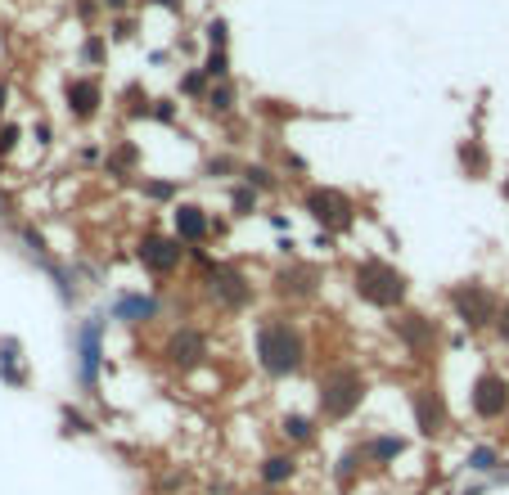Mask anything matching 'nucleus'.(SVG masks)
<instances>
[{"mask_svg":"<svg viewBox=\"0 0 509 495\" xmlns=\"http://www.w3.org/2000/svg\"><path fill=\"white\" fill-rule=\"evenodd\" d=\"M199 68L208 73V82H230V73H235V63H230V50H208V54L199 59Z\"/></svg>","mask_w":509,"mask_h":495,"instance_id":"31","label":"nucleus"},{"mask_svg":"<svg viewBox=\"0 0 509 495\" xmlns=\"http://www.w3.org/2000/svg\"><path fill=\"white\" fill-rule=\"evenodd\" d=\"M249 495H275V491H266V487H261V491H249Z\"/></svg>","mask_w":509,"mask_h":495,"instance_id":"53","label":"nucleus"},{"mask_svg":"<svg viewBox=\"0 0 509 495\" xmlns=\"http://www.w3.org/2000/svg\"><path fill=\"white\" fill-rule=\"evenodd\" d=\"M162 361H167L171 370H181V374L208 365V334H203V329H194V325L171 329V334L162 338Z\"/></svg>","mask_w":509,"mask_h":495,"instance_id":"11","label":"nucleus"},{"mask_svg":"<svg viewBox=\"0 0 509 495\" xmlns=\"http://www.w3.org/2000/svg\"><path fill=\"white\" fill-rule=\"evenodd\" d=\"M366 392H370V383H366V374L357 370V365H334V370H325L320 383H316L320 419H329V423L352 419V414L366 405Z\"/></svg>","mask_w":509,"mask_h":495,"instance_id":"3","label":"nucleus"},{"mask_svg":"<svg viewBox=\"0 0 509 495\" xmlns=\"http://www.w3.org/2000/svg\"><path fill=\"white\" fill-rule=\"evenodd\" d=\"M460 495H483V487H469V491H460Z\"/></svg>","mask_w":509,"mask_h":495,"instance_id":"52","label":"nucleus"},{"mask_svg":"<svg viewBox=\"0 0 509 495\" xmlns=\"http://www.w3.org/2000/svg\"><path fill=\"white\" fill-rule=\"evenodd\" d=\"M135 261H140L149 275L171 279V275H181V266L190 261V248L181 244L176 235H144V239L135 244Z\"/></svg>","mask_w":509,"mask_h":495,"instance_id":"9","label":"nucleus"},{"mask_svg":"<svg viewBox=\"0 0 509 495\" xmlns=\"http://www.w3.org/2000/svg\"><path fill=\"white\" fill-rule=\"evenodd\" d=\"M100 5H104V14L113 18V14H131V5H135V0H100Z\"/></svg>","mask_w":509,"mask_h":495,"instance_id":"41","label":"nucleus"},{"mask_svg":"<svg viewBox=\"0 0 509 495\" xmlns=\"http://www.w3.org/2000/svg\"><path fill=\"white\" fill-rule=\"evenodd\" d=\"M253 352H257L261 374H270V378H293V374H302V365H307V338H302L298 320H289V315L257 320Z\"/></svg>","mask_w":509,"mask_h":495,"instance_id":"1","label":"nucleus"},{"mask_svg":"<svg viewBox=\"0 0 509 495\" xmlns=\"http://www.w3.org/2000/svg\"><path fill=\"white\" fill-rule=\"evenodd\" d=\"M352 293L361 302H370L375 311H401L410 297V279H406V270H396L383 257H361L352 266Z\"/></svg>","mask_w":509,"mask_h":495,"instance_id":"2","label":"nucleus"},{"mask_svg":"<svg viewBox=\"0 0 509 495\" xmlns=\"http://www.w3.org/2000/svg\"><path fill=\"white\" fill-rule=\"evenodd\" d=\"M270 288H275L279 302H311V297L320 293V270L307 266V261H289V266L275 270Z\"/></svg>","mask_w":509,"mask_h":495,"instance_id":"13","label":"nucleus"},{"mask_svg":"<svg viewBox=\"0 0 509 495\" xmlns=\"http://www.w3.org/2000/svg\"><path fill=\"white\" fill-rule=\"evenodd\" d=\"M410 414H415V428L419 437H442L446 423H451V410H446V396L433 387V383H415L410 387Z\"/></svg>","mask_w":509,"mask_h":495,"instance_id":"12","label":"nucleus"},{"mask_svg":"<svg viewBox=\"0 0 509 495\" xmlns=\"http://www.w3.org/2000/svg\"><path fill=\"white\" fill-rule=\"evenodd\" d=\"M361 455H366V464L387 469V464H396V460L406 455V437H396V432H370V437L361 442Z\"/></svg>","mask_w":509,"mask_h":495,"instance_id":"18","label":"nucleus"},{"mask_svg":"<svg viewBox=\"0 0 509 495\" xmlns=\"http://www.w3.org/2000/svg\"><path fill=\"white\" fill-rule=\"evenodd\" d=\"M135 167H140V149H135L131 140H118V144L104 153V176H113V180L135 176Z\"/></svg>","mask_w":509,"mask_h":495,"instance_id":"21","label":"nucleus"},{"mask_svg":"<svg viewBox=\"0 0 509 495\" xmlns=\"http://www.w3.org/2000/svg\"><path fill=\"white\" fill-rule=\"evenodd\" d=\"M176 91H181L185 100H199V104H203V95L212 91V82H208V73L194 63V68H185V77H181V86H176Z\"/></svg>","mask_w":509,"mask_h":495,"instance_id":"32","label":"nucleus"},{"mask_svg":"<svg viewBox=\"0 0 509 495\" xmlns=\"http://www.w3.org/2000/svg\"><path fill=\"white\" fill-rule=\"evenodd\" d=\"M18 140H23V131H18V122H0V162L18 149Z\"/></svg>","mask_w":509,"mask_h":495,"instance_id":"38","label":"nucleus"},{"mask_svg":"<svg viewBox=\"0 0 509 495\" xmlns=\"http://www.w3.org/2000/svg\"><path fill=\"white\" fill-rule=\"evenodd\" d=\"M235 109H240V91H235V82H212V91L203 95V113L217 118V122H230Z\"/></svg>","mask_w":509,"mask_h":495,"instance_id":"20","label":"nucleus"},{"mask_svg":"<svg viewBox=\"0 0 509 495\" xmlns=\"http://www.w3.org/2000/svg\"><path fill=\"white\" fill-rule=\"evenodd\" d=\"M153 122H162V126H176L181 122V104L176 100H153V113H149Z\"/></svg>","mask_w":509,"mask_h":495,"instance_id":"37","label":"nucleus"},{"mask_svg":"<svg viewBox=\"0 0 509 495\" xmlns=\"http://www.w3.org/2000/svg\"><path fill=\"white\" fill-rule=\"evenodd\" d=\"M392 338L410 361L424 365V361H433V352L442 343V325L433 315H424V311H396L392 315Z\"/></svg>","mask_w":509,"mask_h":495,"instance_id":"7","label":"nucleus"},{"mask_svg":"<svg viewBox=\"0 0 509 495\" xmlns=\"http://www.w3.org/2000/svg\"><path fill=\"white\" fill-rule=\"evenodd\" d=\"M253 212H261V194H257L253 185H244V180L230 185V217L244 221V217H253Z\"/></svg>","mask_w":509,"mask_h":495,"instance_id":"29","label":"nucleus"},{"mask_svg":"<svg viewBox=\"0 0 509 495\" xmlns=\"http://www.w3.org/2000/svg\"><path fill=\"white\" fill-rule=\"evenodd\" d=\"M361 464H366V455H361V446H357V451H347V455H343V460L334 464V482H338V487L347 491V487L357 482V473H361Z\"/></svg>","mask_w":509,"mask_h":495,"instance_id":"33","label":"nucleus"},{"mask_svg":"<svg viewBox=\"0 0 509 495\" xmlns=\"http://www.w3.org/2000/svg\"><path fill=\"white\" fill-rule=\"evenodd\" d=\"M501 194H505V203H509V167H505V185H501Z\"/></svg>","mask_w":509,"mask_h":495,"instance_id":"51","label":"nucleus"},{"mask_svg":"<svg viewBox=\"0 0 509 495\" xmlns=\"http://www.w3.org/2000/svg\"><path fill=\"white\" fill-rule=\"evenodd\" d=\"M496 338H501V343L509 347V302L501 306V320H496Z\"/></svg>","mask_w":509,"mask_h":495,"instance_id":"44","label":"nucleus"},{"mask_svg":"<svg viewBox=\"0 0 509 495\" xmlns=\"http://www.w3.org/2000/svg\"><path fill=\"white\" fill-rule=\"evenodd\" d=\"M230 235V217H217L212 212V239H226Z\"/></svg>","mask_w":509,"mask_h":495,"instance_id":"42","label":"nucleus"},{"mask_svg":"<svg viewBox=\"0 0 509 495\" xmlns=\"http://www.w3.org/2000/svg\"><path fill=\"white\" fill-rule=\"evenodd\" d=\"M73 9H77V18H82V27H86V32H95V18L104 14V5H100V0H77Z\"/></svg>","mask_w":509,"mask_h":495,"instance_id":"40","label":"nucleus"},{"mask_svg":"<svg viewBox=\"0 0 509 495\" xmlns=\"http://www.w3.org/2000/svg\"><path fill=\"white\" fill-rule=\"evenodd\" d=\"M302 212H307L320 230H329V235H347V230L357 226V203H352V194H343V189H334V185H307Z\"/></svg>","mask_w":509,"mask_h":495,"instance_id":"6","label":"nucleus"},{"mask_svg":"<svg viewBox=\"0 0 509 495\" xmlns=\"http://www.w3.org/2000/svg\"><path fill=\"white\" fill-rule=\"evenodd\" d=\"M279 437H284V446H311L316 442V419L311 414H284Z\"/></svg>","mask_w":509,"mask_h":495,"instance_id":"25","label":"nucleus"},{"mask_svg":"<svg viewBox=\"0 0 509 495\" xmlns=\"http://www.w3.org/2000/svg\"><path fill=\"white\" fill-rule=\"evenodd\" d=\"M446 306H451V315H455L469 334H487V329H496L505 302L496 297L492 284H483V279H460V284L446 288Z\"/></svg>","mask_w":509,"mask_h":495,"instance_id":"4","label":"nucleus"},{"mask_svg":"<svg viewBox=\"0 0 509 495\" xmlns=\"http://www.w3.org/2000/svg\"><path fill=\"white\" fill-rule=\"evenodd\" d=\"M100 158H104L100 144H86V149H82V162H100Z\"/></svg>","mask_w":509,"mask_h":495,"instance_id":"48","label":"nucleus"},{"mask_svg":"<svg viewBox=\"0 0 509 495\" xmlns=\"http://www.w3.org/2000/svg\"><path fill=\"white\" fill-rule=\"evenodd\" d=\"M203 45L208 50H230V18L226 14H212L203 23Z\"/></svg>","mask_w":509,"mask_h":495,"instance_id":"30","label":"nucleus"},{"mask_svg":"<svg viewBox=\"0 0 509 495\" xmlns=\"http://www.w3.org/2000/svg\"><path fill=\"white\" fill-rule=\"evenodd\" d=\"M293 478H298L293 451H275V455H266V460L257 464V482H261L266 491H279V487H289Z\"/></svg>","mask_w":509,"mask_h":495,"instance_id":"17","label":"nucleus"},{"mask_svg":"<svg viewBox=\"0 0 509 495\" xmlns=\"http://www.w3.org/2000/svg\"><path fill=\"white\" fill-rule=\"evenodd\" d=\"M0 378H5V383H14V387H23V383H27L18 338H0Z\"/></svg>","mask_w":509,"mask_h":495,"instance_id":"26","label":"nucleus"},{"mask_svg":"<svg viewBox=\"0 0 509 495\" xmlns=\"http://www.w3.org/2000/svg\"><path fill=\"white\" fill-rule=\"evenodd\" d=\"M64 109H68L73 122H82V126L95 122L100 109H104V82H100V73H73L64 82Z\"/></svg>","mask_w":509,"mask_h":495,"instance_id":"10","label":"nucleus"},{"mask_svg":"<svg viewBox=\"0 0 509 495\" xmlns=\"http://www.w3.org/2000/svg\"><path fill=\"white\" fill-rule=\"evenodd\" d=\"M203 297H208L217 311L240 315V311H249V306L257 302V288L240 266H230V261H212V266L203 270Z\"/></svg>","mask_w":509,"mask_h":495,"instance_id":"5","label":"nucleus"},{"mask_svg":"<svg viewBox=\"0 0 509 495\" xmlns=\"http://www.w3.org/2000/svg\"><path fill=\"white\" fill-rule=\"evenodd\" d=\"M240 167H244V162H235L230 153H217V158H208V162H203V176H208V180H226V176H230V171H240Z\"/></svg>","mask_w":509,"mask_h":495,"instance_id":"35","label":"nucleus"},{"mask_svg":"<svg viewBox=\"0 0 509 495\" xmlns=\"http://www.w3.org/2000/svg\"><path fill=\"white\" fill-rule=\"evenodd\" d=\"M118 104H122V118H127V122H140V118L153 113V95L144 91V82H127L122 95H118Z\"/></svg>","mask_w":509,"mask_h":495,"instance_id":"22","label":"nucleus"},{"mask_svg":"<svg viewBox=\"0 0 509 495\" xmlns=\"http://www.w3.org/2000/svg\"><path fill=\"white\" fill-rule=\"evenodd\" d=\"M176 50H181V54H194V50H199V41H194V36H181V41H176Z\"/></svg>","mask_w":509,"mask_h":495,"instance_id":"47","label":"nucleus"},{"mask_svg":"<svg viewBox=\"0 0 509 495\" xmlns=\"http://www.w3.org/2000/svg\"><path fill=\"white\" fill-rule=\"evenodd\" d=\"M279 167H284V171H293V180H307V176H311V167H307L293 149H279Z\"/></svg>","mask_w":509,"mask_h":495,"instance_id":"39","label":"nucleus"},{"mask_svg":"<svg viewBox=\"0 0 509 495\" xmlns=\"http://www.w3.org/2000/svg\"><path fill=\"white\" fill-rule=\"evenodd\" d=\"M469 414L478 423H496L509 414V378L501 370H483L469 383Z\"/></svg>","mask_w":509,"mask_h":495,"instance_id":"8","label":"nucleus"},{"mask_svg":"<svg viewBox=\"0 0 509 495\" xmlns=\"http://www.w3.org/2000/svg\"><path fill=\"white\" fill-rule=\"evenodd\" d=\"M109 45H113V41H109V32H86V36H82V45H77V63H82V68H91V73H95V68H104V63H109Z\"/></svg>","mask_w":509,"mask_h":495,"instance_id":"23","label":"nucleus"},{"mask_svg":"<svg viewBox=\"0 0 509 495\" xmlns=\"http://www.w3.org/2000/svg\"><path fill=\"white\" fill-rule=\"evenodd\" d=\"M455 162H460V171L469 180H487L492 176V149L483 144V135H465L455 144Z\"/></svg>","mask_w":509,"mask_h":495,"instance_id":"16","label":"nucleus"},{"mask_svg":"<svg viewBox=\"0 0 509 495\" xmlns=\"http://www.w3.org/2000/svg\"><path fill=\"white\" fill-rule=\"evenodd\" d=\"M240 180L253 185L257 194H279V189H284V180H279V171H275L270 162H244V167H240Z\"/></svg>","mask_w":509,"mask_h":495,"instance_id":"24","label":"nucleus"},{"mask_svg":"<svg viewBox=\"0 0 509 495\" xmlns=\"http://www.w3.org/2000/svg\"><path fill=\"white\" fill-rule=\"evenodd\" d=\"M140 194L149 203H176L181 199V180H167V176H144L140 180Z\"/></svg>","mask_w":509,"mask_h":495,"instance_id":"28","label":"nucleus"},{"mask_svg":"<svg viewBox=\"0 0 509 495\" xmlns=\"http://www.w3.org/2000/svg\"><path fill=\"white\" fill-rule=\"evenodd\" d=\"M77 374H82V387H95L100 383V361H104V343H100V320H86L77 329Z\"/></svg>","mask_w":509,"mask_h":495,"instance_id":"15","label":"nucleus"},{"mask_svg":"<svg viewBox=\"0 0 509 495\" xmlns=\"http://www.w3.org/2000/svg\"><path fill=\"white\" fill-rule=\"evenodd\" d=\"M86 432H95V423H91L82 410L68 405V410H64V437H86Z\"/></svg>","mask_w":509,"mask_h":495,"instance_id":"36","label":"nucleus"},{"mask_svg":"<svg viewBox=\"0 0 509 495\" xmlns=\"http://www.w3.org/2000/svg\"><path fill=\"white\" fill-rule=\"evenodd\" d=\"M32 135H36V144H50V140H54L50 122H36V126H32Z\"/></svg>","mask_w":509,"mask_h":495,"instance_id":"45","label":"nucleus"},{"mask_svg":"<svg viewBox=\"0 0 509 495\" xmlns=\"http://www.w3.org/2000/svg\"><path fill=\"white\" fill-rule=\"evenodd\" d=\"M316 248H325V252H334V248H338V235H329V230H320V235H316Z\"/></svg>","mask_w":509,"mask_h":495,"instance_id":"46","label":"nucleus"},{"mask_svg":"<svg viewBox=\"0 0 509 495\" xmlns=\"http://www.w3.org/2000/svg\"><path fill=\"white\" fill-rule=\"evenodd\" d=\"M135 32H140V23H135L131 14H113V18H109V41H113V45L135 41Z\"/></svg>","mask_w":509,"mask_h":495,"instance_id":"34","label":"nucleus"},{"mask_svg":"<svg viewBox=\"0 0 509 495\" xmlns=\"http://www.w3.org/2000/svg\"><path fill=\"white\" fill-rule=\"evenodd\" d=\"M171 235L185 248H203V239H212V212L199 203H176L171 208Z\"/></svg>","mask_w":509,"mask_h":495,"instance_id":"14","label":"nucleus"},{"mask_svg":"<svg viewBox=\"0 0 509 495\" xmlns=\"http://www.w3.org/2000/svg\"><path fill=\"white\" fill-rule=\"evenodd\" d=\"M9 212H14V208H9V194L0 189V217H9Z\"/></svg>","mask_w":509,"mask_h":495,"instance_id":"49","label":"nucleus"},{"mask_svg":"<svg viewBox=\"0 0 509 495\" xmlns=\"http://www.w3.org/2000/svg\"><path fill=\"white\" fill-rule=\"evenodd\" d=\"M5 100H9V86L0 82V113H5Z\"/></svg>","mask_w":509,"mask_h":495,"instance_id":"50","label":"nucleus"},{"mask_svg":"<svg viewBox=\"0 0 509 495\" xmlns=\"http://www.w3.org/2000/svg\"><path fill=\"white\" fill-rule=\"evenodd\" d=\"M465 464H469V473H487V478H496V473L505 469V455H501V446H469Z\"/></svg>","mask_w":509,"mask_h":495,"instance_id":"27","label":"nucleus"},{"mask_svg":"<svg viewBox=\"0 0 509 495\" xmlns=\"http://www.w3.org/2000/svg\"><path fill=\"white\" fill-rule=\"evenodd\" d=\"M144 5H158V9H167V14H185V0H144Z\"/></svg>","mask_w":509,"mask_h":495,"instance_id":"43","label":"nucleus"},{"mask_svg":"<svg viewBox=\"0 0 509 495\" xmlns=\"http://www.w3.org/2000/svg\"><path fill=\"white\" fill-rule=\"evenodd\" d=\"M158 311H162L158 297H144V293H122L113 302V320H122V325H153Z\"/></svg>","mask_w":509,"mask_h":495,"instance_id":"19","label":"nucleus"}]
</instances>
